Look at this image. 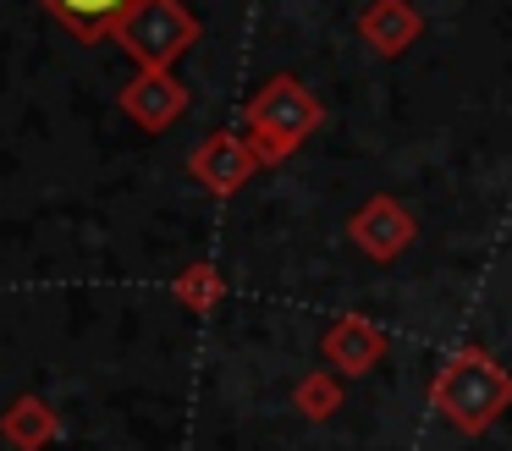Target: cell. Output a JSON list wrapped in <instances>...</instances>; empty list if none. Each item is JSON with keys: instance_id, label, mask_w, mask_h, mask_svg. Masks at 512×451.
Segmentation results:
<instances>
[{"instance_id": "cell-3", "label": "cell", "mask_w": 512, "mask_h": 451, "mask_svg": "<svg viewBox=\"0 0 512 451\" xmlns=\"http://www.w3.org/2000/svg\"><path fill=\"white\" fill-rule=\"evenodd\" d=\"M127 110H133L144 127H160V121H171V110H177V88H171L160 72H144L133 88H127Z\"/></svg>"}, {"instance_id": "cell-1", "label": "cell", "mask_w": 512, "mask_h": 451, "mask_svg": "<svg viewBox=\"0 0 512 451\" xmlns=\"http://www.w3.org/2000/svg\"><path fill=\"white\" fill-rule=\"evenodd\" d=\"M116 33L127 39V50H133V55H144L149 66H160V61H171V55L193 39V22L182 17L171 0H138V6L116 22Z\"/></svg>"}, {"instance_id": "cell-2", "label": "cell", "mask_w": 512, "mask_h": 451, "mask_svg": "<svg viewBox=\"0 0 512 451\" xmlns=\"http://www.w3.org/2000/svg\"><path fill=\"white\" fill-rule=\"evenodd\" d=\"M45 6L56 11L61 28H72L78 39H100V33L116 28L138 0H45Z\"/></svg>"}]
</instances>
